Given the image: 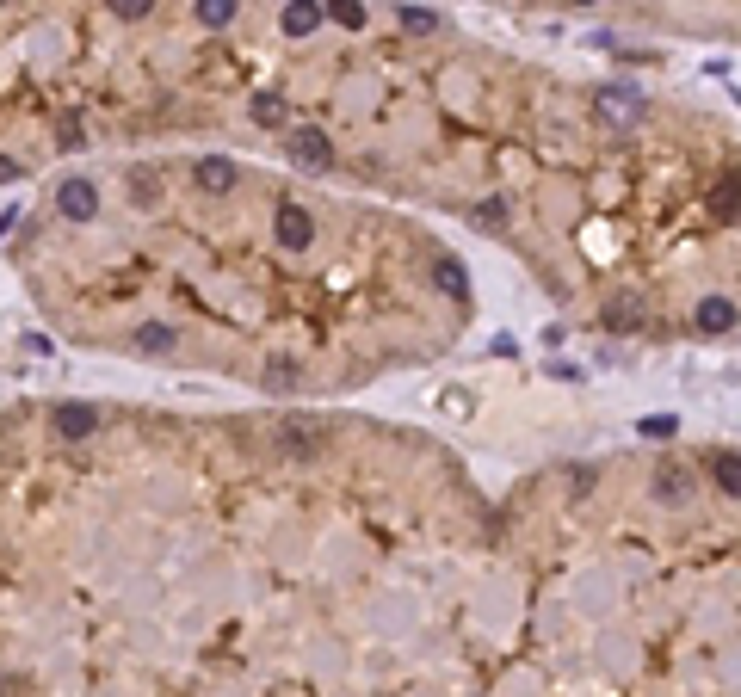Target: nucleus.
<instances>
[{"label": "nucleus", "mask_w": 741, "mask_h": 697, "mask_svg": "<svg viewBox=\"0 0 741 697\" xmlns=\"http://www.w3.org/2000/svg\"><path fill=\"white\" fill-rule=\"evenodd\" d=\"M272 445L285 451V457H315L328 445V420H315V414H278L272 420Z\"/></svg>", "instance_id": "1"}, {"label": "nucleus", "mask_w": 741, "mask_h": 697, "mask_svg": "<svg viewBox=\"0 0 741 697\" xmlns=\"http://www.w3.org/2000/svg\"><path fill=\"white\" fill-rule=\"evenodd\" d=\"M433 284L445 290V297H457V303H470V272H464V266H457V260H451V253H439V260H433Z\"/></svg>", "instance_id": "9"}, {"label": "nucleus", "mask_w": 741, "mask_h": 697, "mask_svg": "<svg viewBox=\"0 0 741 697\" xmlns=\"http://www.w3.org/2000/svg\"><path fill=\"white\" fill-rule=\"evenodd\" d=\"M130 198L136 204H155L161 198V173L155 167H130Z\"/></svg>", "instance_id": "14"}, {"label": "nucleus", "mask_w": 741, "mask_h": 697, "mask_svg": "<svg viewBox=\"0 0 741 697\" xmlns=\"http://www.w3.org/2000/svg\"><path fill=\"white\" fill-rule=\"evenodd\" d=\"M235 19V0H198V25H210V31H223Z\"/></svg>", "instance_id": "18"}, {"label": "nucleus", "mask_w": 741, "mask_h": 697, "mask_svg": "<svg viewBox=\"0 0 741 697\" xmlns=\"http://www.w3.org/2000/svg\"><path fill=\"white\" fill-rule=\"evenodd\" d=\"M56 210L68 216V223H93V216H99L93 179H62V186H56Z\"/></svg>", "instance_id": "3"}, {"label": "nucleus", "mask_w": 741, "mask_h": 697, "mask_svg": "<svg viewBox=\"0 0 741 697\" xmlns=\"http://www.w3.org/2000/svg\"><path fill=\"white\" fill-rule=\"evenodd\" d=\"M19 173H25L19 161H7V155H0V186H13V179H19Z\"/></svg>", "instance_id": "24"}, {"label": "nucleus", "mask_w": 741, "mask_h": 697, "mask_svg": "<svg viewBox=\"0 0 741 697\" xmlns=\"http://www.w3.org/2000/svg\"><path fill=\"white\" fill-rule=\"evenodd\" d=\"M402 25H408V31H439V13H427V7H402Z\"/></svg>", "instance_id": "20"}, {"label": "nucleus", "mask_w": 741, "mask_h": 697, "mask_svg": "<svg viewBox=\"0 0 741 697\" xmlns=\"http://www.w3.org/2000/svg\"><path fill=\"white\" fill-rule=\"evenodd\" d=\"M711 210L723 216V223H735V216H741V167L717 179V192H711Z\"/></svg>", "instance_id": "12"}, {"label": "nucleus", "mask_w": 741, "mask_h": 697, "mask_svg": "<svg viewBox=\"0 0 741 697\" xmlns=\"http://www.w3.org/2000/svg\"><path fill=\"white\" fill-rule=\"evenodd\" d=\"M741 321V309L729 297H704L698 303V334H729V327Z\"/></svg>", "instance_id": "7"}, {"label": "nucleus", "mask_w": 741, "mask_h": 697, "mask_svg": "<svg viewBox=\"0 0 741 697\" xmlns=\"http://www.w3.org/2000/svg\"><path fill=\"white\" fill-rule=\"evenodd\" d=\"M711 482H717L723 500H741V457H735V451H717V457H711Z\"/></svg>", "instance_id": "11"}, {"label": "nucleus", "mask_w": 741, "mask_h": 697, "mask_svg": "<svg viewBox=\"0 0 741 697\" xmlns=\"http://www.w3.org/2000/svg\"><path fill=\"white\" fill-rule=\"evenodd\" d=\"M254 124H266V130L285 124V99H278V93H260V99H254Z\"/></svg>", "instance_id": "19"}, {"label": "nucleus", "mask_w": 741, "mask_h": 697, "mask_svg": "<svg viewBox=\"0 0 741 697\" xmlns=\"http://www.w3.org/2000/svg\"><path fill=\"white\" fill-rule=\"evenodd\" d=\"M569 7H593V0H569Z\"/></svg>", "instance_id": "25"}, {"label": "nucleus", "mask_w": 741, "mask_h": 697, "mask_svg": "<svg viewBox=\"0 0 741 697\" xmlns=\"http://www.w3.org/2000/svg\"><path fill=\"white\" fill-rule=\"evenodd\" d=\"M192 179H198V186H204V192H229V186H235V179H241V167H235L229 155H198V167H192Z\"/></svg>", "instance_id": "5"}, {"label": "nucleus", "mask_w": 741, "mask_h": 697, "mask_svg": "<svg viewBox=\"0 0 741 697\" xmlns=\"http://www.w3.org/2000/svg\"><path fill=\"white\" fill-rule=\"evenodd\" d=\"M643 438H674V420H667V414H649V420H643Z\"/></svg>", "instance_id": "23"}, {"label": "nucleus", "mask_w": 741, "mask_h": 697, "mask_svg": "<svg viewBox=\"0 0 741 697\" xmlns=\"http://www.w3.org/2000/svg\"><path fill=\"white\" fill-rule=\"evenodd\" d=\"M99 426V408H87V401H62V408H56V432L62 438H87Z\"/></svg>", "instance_id": "8"}, {"label": "nucleus", "mask_w": 741, "mask_h": 697, "mask_svg": "<svg viewBox=\"0 0 741 697\" xmlns=\"http://www.w3.org/2000/svg\"><path fill=\"white\" fill-rule=\"evenodd\" d=\"M328 13H322V0H291L285 13H278V25H285V38H309L315 25H322Z\"/></svg>", "instance_id": "6"}, {"label": "nucleus", "mask_w": 741, "mask_h": 697, "mask_svg": "<svg viewBox=\"0 0 741 697\" xmlns=\"http://www.w3.org/2000/svg\"><path fill=\"white\" fill-rule=\"evenodd\" d=\"M655 500H667V506H686V500H692V475H686L680 463H667V469L655 475Z\"/></svg>", "instance_id": "10"}, {"label": "nucleus", "mask_w": 741, "mask_h": 697, "mask_svg": "<svg viewBox=\"0 0 741 697\" xmlns=\"http://www.w3.org/2000/svg\"><path fill=\"white\" fill-rule=\"evenodd\" d=\"M136 352H149V358L173 352V327L167 321H143V327H136Z\"/></svg>", "instance_id": "13"}, {"label": "nucleus", "mask_w": 741, "mask_h": 697, "mask_svg": "<svg viewBox=\"0 0 741 697\" xmlns=\"http://www.w3.org/2000/svg\"><path fill=\"white\" fill-rule=\"evenodd\" d=\"M476 223H482V229H507V210L488 198V204H476Z\"/></svg>", "instance_id": "21"}, {"label": "nucleus", "mask_w": 741, "mask_h": 697, "mask_svg": "<svg viewBox=\"0 0 741 697\" xmlns=\"http://www.w3.org/2000/svg\"><path fill=\"white\" fill-rule=\"evenodd\" d=\"M112 13L118 19H143V13H155V0H112Z\"/></svg>", "instance_id": "22"}, {"label": "nucleus", "mask_w": 741, "mask_h": 697, "mask_svg": "<svg viewBox=\"0 0 741 697\" xmlns=\"http://www.w3.org/2000/svg\"><path fill=\"white\" fill-rule=\"evenodd\" d=\"M334 25H346V31H365V7H359V0H328V7H322Z\"/></svg>", "instance_id": "17"}, {"label": "nucleus", "mask_w": 741, "mask_h": 697, "mask_svg": "<svg viewBox=\"0 0 741 697\" xmlns=\"http://www.w3.org/2000/svg\"><path fill=\"white\" fill-rule=\"evenodd\" d=\"M599 321H606L612 334H630V327H637L643 315H637V303H630V297H618V303H606V315H599Z\"/></svg>", "instance_id": "15"}, {"label": "nucleus", "mask_w": 741, "mask_h": 697, "mask_svg": "<svg viewBox=\"0 0 741 697\" xmlns=\"http://www.w3.org/2000/svg\"><path fill=\"white\" fill-rule=\"evenodd\" d=\"M297 377H303V371H297V358H272V364H266V389H278V395L297 389Z\"/></svg>", "instance_id": "16"}, {"label": "nucleus", "mask_w": 741, "mask_h": 697, "mask_svg": "<svg viewBox=\"0 0 741 697\" xmlns=\"http://www.w3.org/2000/svg\"><path fill=\"white\" fill-rule=\"evenodd\" d=\"M272 241L285 247V253H303V247L315 241V216H309L303 204H291V198H285V204L272 210Z\"/></svg>", "instance_id": "2"}, {"label": "nucleus", "mask_w": 741, "mask_h": 697, "mask_svg": "<svg viewBox=\"0 0 741 697\" xmlns=\"http://www.w3.org/2000/svg\"><path fill=\"white\" fill-rule=\"evenodd\" d=\"M291 155H297L303 167H328V161H334V142H328V130L303 124V130H291Z\"/></svg>", "instance_id": "4"}]
</instances>
